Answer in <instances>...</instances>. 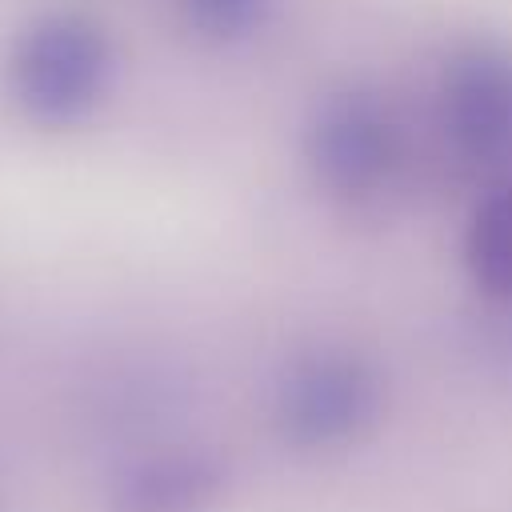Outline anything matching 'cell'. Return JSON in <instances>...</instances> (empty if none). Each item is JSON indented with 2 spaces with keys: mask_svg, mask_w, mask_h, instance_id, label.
I'll list each match as a JSON object with an SVG mask.
<instances>
[{
  "mask_svg": "<svg viewBox=\"0 0 512 512\" xmlns=\"http://www.w3.org/2000/svg\"><path fill=\"white\" fill-rule=\"evenodd\" d=\"M268 8H272V0H180L188 28L216 44L244 40L248 32H256L264 24Z\"/></svg>",
  "mask_w": 512,
  "mask_h": 512,
  "instance_id": "7",
  "label": "cell"
},
{
  "mask_svg": "<svg viewBox=\"0 0 512 512\" xmlns=\"http://www.w3.org/2000/svg\"><path fill=\"white\" fill-rule=\"evenodd\" d=\"M220 484L224 472L212 456L164 452L124 476L116 504L120 512H204L220 496Z\"/></svg>",
  "mask_w": 512,
  "mask_h": 512,
  "instance_id": "5",
  "label": "cell"
},
{
  "mask_svg": "<svg viewBox=\"0 0 512 512\" xmlns=\"http://www.w3.org/2000/svg\"><path fill=\"white\" fill-rule=\"evenodd\" d=\"M464 264L488 300H512V184L476 204L464 236Z\"/></svg>",
  "mask_w": 512,
  "mask_h": 512,
  "instance_id": "6",
  "label": "cell"
},
{
  "mask_svg": "<svg viewBox=\"0 0 512 512\" xmlns=\"http://www.w3.org/2000/svg\"><path fill=\"white\" fill-rule=\"evenodd\" d=\"M440 128L456 156L476 168L512 160V56L468 48L440 76Z\"/></svg>",
  "mask_w": 512,
  "mask_h": 512,
  "instance_id": "4",
  "label": "cell"
},
{
  "mask_svg": "<svg viewBox=\"0 0 512 512\" xmlns=\"http://www.w3.org/2000/svg\"><path fill=\"white\" fill-rule=\"evenodd\" d=\"M380 416V376L356 352L300 356L276 388V428L296 448H340Z\"/></svg>",
  "mask_w": 512,
  "mask_h": 512,
  "instance_id": "2",
  "label": "cell"
},
{
  "mask_svg": "<svg viewBox=\"0 0 512 512\" xmlns=\"http://www.w3.org/2000/svg\"><path fill=\"white\" fill-rule=\"evenodd\" d=\"M116 76V56L100 24L84 16H40L8 52V92L40 128H72L88 120Z\"/></svg>",
  "mask_w": 512,
  "mask_h": 512,
  "instance_id": "1",
  "label": "cell"
},
{
  "mask_svg": "<svg viewBox=\"0 0 512 512\" xmlns=\"http://www.w3.org/2000/svg\"><path fill=\"white\" fill-rule=\"evenodd\" d=\"M308 160L316 180L344 196H380L404 164V128L392 108L364 88L328 96L308 124Z\"/></svg>",
  "mask_w": 512,
  "mask_h": 512,
  "instance_id": "3",
  "label": "cell"
}]
</instances>
